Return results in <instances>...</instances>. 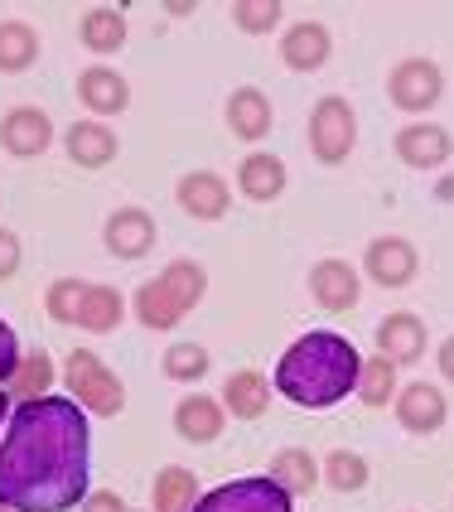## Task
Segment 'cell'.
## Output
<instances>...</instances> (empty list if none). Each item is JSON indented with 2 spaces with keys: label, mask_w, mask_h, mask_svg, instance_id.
I'll list each match as a JSON object with an SVG mask.
<instances>
[{
  "label": "cell",
  "mask_w": 454,
  "mask_h": 512,
  "mask_svg": "<svg viewBox=\"0 0 454 512\" xmlns=\"http://www.w3.org/2000/svg\"><path fill=\"white\" fill-rule=\"evenodd\" d=\"M92 430L73 397L15 401L0 440V508L73 512L87 498Z\"/></svg>",
  "instance_id": "6da1fadb"
},
{
  "label": "cell",
  "mask_w": 454,
  "mask_h": 512,
  "mask_svg": "<svg viewBox=\"0 0 454 512\" xmlns=\"http://www.w3.org/2000/svg\"><path fill=\"white\" fill-rule=\"evenodd\" d=\"M358 348L334 334V329H314L305 339H295L276 363V392L305 411H329L358 387Z\"/></svg>",
  "instance_id": "7a4b0ae2"
},
{
  "label": "cell",
  "mask_w": 454,
  "mask_h": 512,
  "mask_svg": "<svg viewBox=\"0 0 454 512\" xmlns=\"http://www.w3.org/2000/svg\"><path fill=\"white\" fill-rule=\"evenodd\" d=\"M63 377H68V397L78 401L83 411H97V416H121V411H126V387H121V377H116L92 348H73Z\"/></svg>",
  "instance_id": "3957f363"
},
{
  "label": "cell",
  "mask_w": 454,
  "mask_h": 512,
  "mask_svg": "<svg viewBox=\"0 0 454 512\" xmlns=\"http://www.w3.org/2000/svg\"><path fill=\"white\" fill-rule=\"evenodd\" d=\"M194 512H295V498L271 474H247V479H232V484L203 493Z\"/></svg>",
  "instance_id": "277c9868"
},
{
  "label": "cell",
  "mask_w": 454,
  "mask_h": 512,
  "mask_svg": "<svg viewBox=\"0 0 454 512\" xmlns=\"http://www.w3.org/2000/svg\"><path fill=\"white\" fill-rule=\"evenodd\" d=\"M358 145V112L343 97H324L310 112V150L319 165H343Z\"/></svg>",
  "instance_id": "5b68a950"
},
{
  "label": "cell",
  "mask_w": 454,
  "mask_h": 512,
  "mask_svg": "<svg viewBox=\"0 0 454 512\" xmlns=\"http://www.w3.org/2000/svg\"><path fill=\"white\" fill-rule=\"evenodd\" d=\"M387 97H392V107H401V112H411V116L430 112L445 97L440 63L435 58H401L397 68H392V78H387Z\"/></svg>",
  "instance_id": "8992f818"
},
{
  "label": "cell",
  "mask_w": 454,
  "mask_h": 512,
  "mask_svg": "<svg viewBox=\"0 0 454 512\" xmlns=\"http://www.w3.org/2000/svg\"><path fill=\"white\" fill-rule=\"evenodd\" d=\"M0 145L15 160H34V155H44L54 145V121L39 107H10L0 116Z\"/></svg>",
  "instance_id": "52a82bcc"
},
{
  "label": "cell",
  "mask_w": 454,
  "mask_h": 512,
  "mask_svg": "<svg viewBox=\"0 0 454 512\" xmlns=\"http://www.w3.org/2000/svg\"><path fill=\"white\" fill-rule=\"evenodd\" d=\"M310 295L319 310L348 314L358 305V295H363V281H358V271H353L348 261L324 256V261H314V271H310Z\"/></svg>",
  "instance_id": "ba28073f"
},
{
  "label": "cell",
  "mask_w": 454,
  "mask_h": 512,
  "mask_svg": "<svg viewBox=\"0 0 454 512\" xmlns=\"http://www.w3.org/2000/svg\"><path fill=\"white\" fill-rule=\"evenodd\" d=\"M416 266H421V256H416V247L406 237H377V242H368V256H363L368 281H377L382 290L411 285L416 281Z\"/></svg>",
  "instance_id": "9c48e42d"
},
{
  "label": "cell",
  "mask_w": 454,
  "mask_h": 512,
  "mask_svg": "<svg viewBox=\"0 0 454 512\" xmlns=\"http://www.w3.org/2000/svg\"><path fill=\"white\" fill-rule=\"evenodd\" d=\"M454 155V141L445 126L435 121H416V126H401L397 131V160L411 170H440Z\"/></svg>",
  "instance_id": "30bf717a"
},
{
  "label": "cell",
  "mask_w": 454,
  "mask_h": 512,
  "mask_svg": "<svg viewBox=\"0 0 454 512\" xmlns=\"http://www.w3.org/2000/svg\"><path fill=\"white\" fill-rule=\"evenodd\" d=\"M102 242H107L112 256L136 261V256H145L155 247V218L145 208H116L112 218H107V228H102Z\"/></svg>",
  "instance_id": "8fae6325"
},
{
  "label": "cell",
  "mask_w": 454,
  "mask_h": 512,
  "mask_svg": "<svg viewBox=\"0 0 454 512\" xmlns=\"http://www.w3.org/2000/svg\"><path fill=\"white\" fill-rule=\"evenodd\" d=\"M334 54V34L319 25V20H300V25L285 29L281 39V58L285 68H295V73H319L324 63Z\"/></svg>",
  "instance_id": "7c38bea8"
},
{
  "label": "cell",
  "mask_w": 454,
  "mask_h": 512,
  "mask_svg": "<svg viewBox=\"0 0 454 512\" xmlns=\"http://www.w3.org/2000/svg\"><path fill=\"white\" fill-rule=\"evenodd\" d=\"M174 199H179V208H184L189 218L218 223V218L227 213V203H232V194H227V184L213 170H194V174H184V179L174 184Z\"/></svg>",
  "instance_id": "4fadbf2b"
},
{
  "label": "cell",
  "mask_w": 454,
  "mask_h": 512,
  "mask_svg": "<svg viewBox=\"0 0 454 512\" xmlns=\"http://www.w3.org/2000/svg\"><path fill=\"white\" fill-rule=\"evenodd\" d=\"M397 421L411 435H435V430L445 426V416H450V406L440 397V387H430V382H411V387H401L397 392Z\"/></svg>",
  "instance_id": "5bb4252c"
},
{
  "label": "cell",
  "mask_w": 454,
  "mask_h": 512,
  "mask_svg": "<svg viewBox=\"0 0 454 512\" xmlns=\"http://www.w3.org/2000/svg\"><path fill=\"white\" fill-rule=\"evenodd\" d=\"M377 353L392 358V363H421V353H426V324H421V314H411V310L387 314L377 324Z\"/></svg>",
  "instance_id": "9a60e30c"
},
{
  "label": "cell",
  "mask_w": 454,
  "mask_h": 512,
  "mask_svg": "<svg viewBox=\"0 0 454 512\" xmlns=\"http://www.w3.org/2000/svg\"><path fill=\"white\" fill-rule=\"evenodd\" d=\"M78 102H83L87 112H97V116H116V112H126V107H131V87H126V78H121L116 68L92 63V68L78 73Z\"/></svg>",
  "instance_id": "2e32d148"
},
{
  "label": "cell",
  "mask_w": 454,
  "mask_h": 512,
  "mask_svg": "<svg viewBox=\"0 0 454 512\" xmlns=\"http://www.w3.org/2000/svg\"><path fill=\"white\" fill-rule=\"evenodd\" d=\"M63 145H68V160L83 165V170L112 165L116 150H121V145H116V131L112 126H102V121H73L68 136H63Z\"/></svg>",
  "instance_id": "e0dca14e"
},
{
  "label": "cell",
  "mask_w": 454,
  "mask_h": 512,
  "mask_svg": "<svg viewBox=\"0 0 454 512\" xmlns=\"http://www.w3.org/2000/svg\"><path fill=\"white\" fill-rule=\"evenodd\" d=\"M271 97L261 92V87H237L232 97H227V126H232V136H242V141H261L266 131H271Z\"/></svg>",
  "instance_id": "ac0fdd59"
},
{
  "label": "cell",
  "mask_w": 454,
  "mask_h": 512,
  "mask_svg": "<svg viewBox=\"0 0 454 512\" xmlns=\"http://www.w3.org/2000/svg\"><path fill=\"white\" fill-rule=\"evenodd\" d=\"M237 189L252 203H276L285 194V165L266 150H252L242 165H237Z\"/></svg>",
  "instance_id": "d6986e66"
},
{
  "label": "cell",
  "mask_w": 454,
  "mask_h": 512,
  "mask_svg": "<svg viewBox=\"0 0 454 512\" xmlns=\"http://www.w3.org/2000/svg\"><path fill=\"white\" fill-rule=\"evenodd\" d=\"M223 401L218 397H184L174 406V430L179 440H194V445H208L223 435Z\"/></svg>",
  "instance_id": "ffe728a7"
},
{
  "label": "cell",
  "mask_w": 454,
  "mask_h": 512,
  "mask_svg": "<svg viewBox=\"0 0 454 512\" xmlns=\"http://www.w3.org/2000/svg\"><path fill=\"white\" fill-rule=\"evenodd\" d=\"M223 411L227 416H237V421H256V416H266V401H271V387H266V377L252 368L232 372L223 387Z\"/></svg>",
  "instance_id": "44dd1931"
},
{
  "label": "cell",
  "mask_w": 454,
  "mask_h": 512,
  "mask_svg": "<svg viewBox=\"0 0 454 512\" xmlns=\"http://www.w3.org/2000/svg\"><path fill=\"white\" fill-rule=\"evenodd\" d=\"M121 319H126V300H121V290H116V285H87L73 324L87 329V334H112Z\"/></svg>",
  "instance_id": "7402d4cb"
},
{
  "label": "cell",
  "mask_w": 454,
  "mask_h": 512,
  "mask_svg": "<svg viewBox=\"0 0 454 512\" xmlns=\"http://www.w3.org/2000/svg\"><path fill=\"white\" fill-rule=\"evenodd\" d=\"M78 34H83V49H92V54H116V49H126V15L121 10H112V5H97V10H87L83 25H78Z\"/></svg>",
  "instance_id": "603a6c76"
},
{
  "label": "cell",
  "mask_w": 454,
  "mask_h": 512,
  "mask_svg": "<svg viewBox=\"0 0 454 512\" xmlns=\"http://www.w3.org/2000/svg\"><path fill=\"white\" fill-rule=\"evenodd\" d=\"M155 281L165 285V295L174 300V310L189 314L203 300V290H208V271H203L199 261H170Z\"/></svg>",
  "instance_id": "cb8c5ba5"
},
{
  "label": "cell",
  "mask_w": 454,
  "mask_h": 512,
  "mask_svg": "<svg viewBox=\"0 0 454 512\" xmlns=\"http://www.w3.org/2000/svg\"><path fill=\"white\" fill-rule=\"evenodd\" d=\"M199 503V474L184 464H165L155 479V512H194Z\"/></svg>",
  "instance_id": "d4e9b609"
},
{
  "label": "cell",
  "mask_w": 454,
  "mask_h": 512,
  "mask_svg": "<svg viewBox=\"0 0 454 512\" xmlns=\"http://www.w3.org/2000/svg\"><path fill=\"white\" fill-rule=\"evenodd\" d=\"M39 58V34L25 20H0V73H25Z\"/></svg>",
  "instance_id": "484cf974"
},
{
  "label": "cell",
  "mask_w": 454,
  "mask_h": 512,
  "mask_svg": "<svg viewBox=\"0 0 454 512\" xmlns=\"http://www.w3.org/2000/svg\"><path fill=\"white\" fill-rule=\"evenodd\" d=\"M271 479L295 498V493H314L324 474H319V459L310 450H281V455L271 459Z\"/></svg>",
  "instance_id": "4316f807"
},
{
  "label": "cell",
  "mask_w": 454,
  "mask_h": 512,
  "mask_svg": "<svg viewBox=\"0 0 454 512\" xmlns=\"http://www.w3.org/2000/svg\"><path fill=\"white\" fill-rule=\"evenodd\" d=\"M358 397H363V406H372V411H382L387 401H397V363L392 358H363V368H358V387H353Z\"/></svg>",
  "instance_id": "83f0119b"
},
{
  "label": "cell",
  "mask_w": 454,
  "mask_h": 512,
  "mask_svg": "<svg viewBox=\"0 0 454 512\" xmlns=\"http://www.w3.org/2000/svg\"><path fill=\"white\" fill-rule=\"evenodd\" d=\"M49 387H54V363H49V353H29V358H20V368H15V377L5 382V392H10V401H34V397H49Z\"/></svg>",
  "instance_id": "f1b7e54d"
},
{
  "label": "cell",
  "mask_w": 454,
  "mask_h": 512,
  "mask_svg": "<svg viewBox=\"0 0 454 512\" xmlns=\"http://www.w3.org/2000/svg\"><path fill=\"white\" fill-rule=\"evenodd\" d=\"M319 474H324V484L339 488V493H358V488H368L372 464L358 450H334V455L319 464Z\"/></svg>",
  "instance_id": "f546056e"
},
{
  "label": "cell",
  "mask_w": 454,
  "mask_h": 512,
  "mask_svg": "<svg viewBox=\"0 0 454 512\" xmlns=\"http://www.w3.org/2000/svg\"><path fill=\"white\" fill-rule=\"evenodd\" d=\"M136 319H141L145 329L165 334V329H174L184 314L174 310V300L165 295V285H160V281H145L141 290H136Z\"/></svg>",
  "instance_id": "4dcf8cb0"
},
{
  "label": "cell",
  "mask_w": 454,
  "mask_h": 512,
  "mask_svg": "<svg viewBox=\"0 0 454 512\" xmlns=\"http://www.w3.org/2000/svg\"><path fill=\"white\" fill-rule=\"evenodd\" d=\"M208 368H213V358H208V348H199V343H174L170 353H165V377H174V382H203Z\"/></svg>",
  "instance_id": "1f68e13d"
},
{
  "label": "cell",
  "mask_w": 454,
  "mask_h": 512,
  "mask_svg": "<svg viewBox=\"0 0 454 512\" xmlns=\"http://www.w3.org/2000/svg\"><path fill=\"white\" fill-rule=\"evenodd\" d=\"M281 15H285L281 0H237L232 5V20H237L242 34H271L281 25Z\"/></svg>",
  "instance_id": "d6a6232c"
},
{
  "label": "cell",
  "mask_w": 454,
  "mask_h": 512,
  "mask_svg": "<svg viewBox=\"0 0 454 512\" xmlns=\"http://www.w3.org/2000/svg\"><path fill=\"white\" fill-rule=\"evenodd\" d=\"M83 290H87V281H73V276L49 285V295H44L49 319H58V324H73V319H78V305H83Z\"/></svg>",
  "instance_id": "836d02e7"
},
{
  "label": "cell",
  "mask_w": 454,
  "mask_h": 512,
  "mask_svg": "<svg viewBox=\"0 0 454 512\" xmlns=\"http://www.w3.org/2000/svg\"><path fill=\"white\" fill-rule=\"evenodd\" d=\"M15 368H20V339H15V329L0 319V387L15 377Z\"/></svg>",
  "instance_id": "e575fe53"
},
{
  "label": "cell",
  "mask_w": 454,
  "mask_h": 512,
  "mask_svg": "<svg viewBox=\"0 0 454 512\" xmlns=\"http://www.w3.org/2000/svg\"><path fill=\"white\" fill-rule=\"evenodd\" d=\"M20 271V237L0 228V281H10Z\"/></svg>",
  "instance_id": "d590c367"
},
{
  "label": "cell",
  "mask_w": 454,
  "mask_h": 512,
  "mask_svg": "<svg viewBox=\"0 0 454 512\" xmlns=\"http://www.w3.org/2000/svg\"><path fill=\"white\" fill-rule=\"evenodd\" d=\"M83 512H126V503L116 498L112 488H102V493H87L83 498Z\"/></svg>",
  "instance_id": "8d00e7d4"
},
{
  "label": "cell",
  "mask_w": 454,
  "mask_h": 512,
  "mask_svg": "<svg viewBox=\"0 0 454 512\" xmlns=\"http://www.w3.org/2000/svg\"><path fill=\"white\" fill-rule=\"evenodd\" d=\"M435 363H440V372H445V382H454V334L445 343H440V353H435Z\"/></svg>",
  "instance_id": "74e56055"
},
{
  "label": "cell",
  "mask_w": 454,
  "mask_h": 512,
  "mask_svg": "<svg viewBox=\"0 0 454 512\" xmlns=\"http://www.w3.org/2000/svg\"><path fill=\"white\" fill-rule=\"evenodd\" d=\"M165 10H170V15H179V20H184V15H194V10H199V5H194V0H170V5H165Z\"/></svg>",
  "instance_id": "f35d334b"
},
{
  "label": "cell",
  "mask_w": 454,
  "mask_h": 512,
  "mask_svg": "<svg viewBox=\"0 0 454 512\" xmlns=\"http://www.w3.org/2000/svg\"><path fill=\"white\" fill-rule=\"evenodd\" d=\"M10 411H15V401H10V392H5V387H0V426H5V421H10Z\"/></svg>",
  "instance_id": "ab89813d"
},
{
  "label": "cell",
  "mask_w": 454,
  "mask_h": 512,
  "mask_svg": "<svg viewBox=\"0 0 454 512\" xmlns=\"http://www.w3.org/2000/svg\"><path fill=\"white\" fill-rule=\"evenodd\" d=\"M0 512H10V508H0Z\"/></svg>",
  "instance_id": "60d3db41"
},
{
  "label": "cell",
  "mask_w": 454,
  "mask_h": 512,
  "mask_svg": "<svg viewBox=\"0 0 454 512\" xmlns=\"http://www.w3.org/2000/svg\"><path fill=\"white\" fill-rule=\"evenodd\" d=\"M126 512H131V508H126Z\"/></svg>",
  "instance_id": "b9f144b4"
}]
</instances>
